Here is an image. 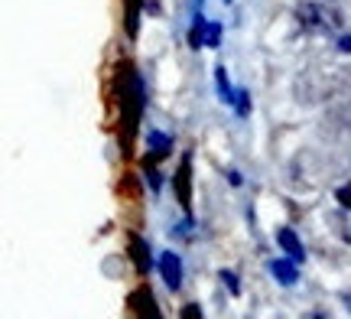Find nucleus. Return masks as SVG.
<instances>
[{
  "label": "nucleus",
  "instance_id": "nucleus-1",
  "mask_svg": "<svg viewBox=\"0 0 351 319\" xmlns=\"http://www.w3.org/2000/svg\"><path fill=\"white\" fill-rule=\"evenodd\" d=\"M117 78H121V91H117V102H121V115H124V130H121V147L124 154H130L134 147V137H137L140 128V115H143V104H147V85L140 72L130 62H124L117 69Z\"/></svg>",
  "mask_w": 351,
  "mask_h": 319
},
{
  "label": "nucleus",
  "instance_id": "nucleus-2",
  "mask_svg": "<svg viewBox=\"0 0 351 319\" xmlns=\"http://www.w3.org/2000/svg\"><path fill=\"white\" fill-rule=\"evenodd\" d=\"M296 23L302 33L309 36H328V33H339L341 29V13L328 3H315V0H302L296 7Z\"/></svg>",
  "mask_w": 351,
  "mask_h": 319
},
{
  "label": "nucleus",
  "instance_id": "nucleus-3",
  "mask_svg": "<svg viewBox=\"0 0 351 319\" xmlns=\"http://www.w3.org/2000/svg\"><path fill=\"white\" fill-rule=\"evenodd\" d=\"M173 189H176V202L182 205V212H192V154H182L179 166L173 173Z\"/></svg>",
  "mask_w": 351,
  "mask_h": 319
},
{
  "label": "nucleus",
  "instance_id": "nucleus-4",
  "mask_svg": "<svg viewBox=\"0 0 351 319\" xmlns=\"http://www.w3.org/2000/svg\"><path fill=\"white\" fill-rule=\"evenodd\" d=\"M127 307L134 309V316H150V319L160 316V309H156V300H153V290L147 287V283H140L137 290L127 296Z\"/></svg>",
  "mask_w": 351,
  "mask_h": 319
},
{
  "label": "nucleus",
  "instance_id": "nucleus-5",
  "mask_svg": "<svg viewBox=\"0 0 351 319\" xmlns=\"http://www.w3.org/2000/svg\"><path fill=\"white\" fill-rule=\"evenodd\" d=\"M160 274H163V281L169 290H182V257L173 255V251H163L160 255Z\"/></svg>",
  "mask_w": 351,
  "mask_h": 319
},
{
  "label": "nucleus",
  "instance_id": "nucleus-6",
  "mask_svg": "<svg viewBox=\"0 0 351 319\" xmlns=\"http://www.w3.org/2000/svg\"><path fill=\"white\" fill-rule=\"evenodd\" d=\"M127 248H130V261H134V268H137L140 277H147L153 268V257H150V244L143 241L140 235H127Z\"/></svg>",
  "mask_w": 351,
  "mask_h": 319
},
{
  "label": "nucleus",
  "instance_id": "nucleus-7",
  "mask_svg": "<svg viewBox=\"0 0 351 319\" xmlns=\"http://www.w3.org/2000/svg\"><path fill=\"white\" fill-rule=\"evenodd\" d=\"M276 244H280V248H283V255L293 257L296 264L306 261V248H302V241L296 238V231L293 228H276Z\"/></svg>",
  "mask_w": 351,
  "mask_h": 319
},
{
  "label": "nucleus",
  "instance_id": "nucleus-8",
  "mask_svg": "<svg viewBox=\"0 0 351 319\" xmlns=\"http://www.w3.org/2000/svg\"><path fill=\"white\" fill-rule=\"evenodd\" d=\"M270 274H274L283 287H293V283L300 281V270H296V261H293V257H276V261H270Z\"/></svg>",
  "mask_w": 351,
  "mask_h": 319
},
{
  "label": "nucleus",
  "instance_id": "nucleus-9",
  "mask_svg": "<svg viewBox=\"0 0 351 319\" xmlns=\"http://www.w3.org/2000/svg\"><path fill=\"white\" fill-rule=\"evenodd\" d=\"M143 7H147V0H124V33H127V39H137Z\"/></svg>",
  "mask_w": 351,
  "mask_h": 319
},
{
  "label": "nucleus",
  "instance_id": "nucleus-10",
  "mask_svg": "<svg viewBox=\"0 0 351 319\" xmlns=\"http://www.w3.org/2000/svg\"><path fill=\"white\" fill-rule=\"evenodd\" d=\"M147 147H150L153 160H166L173 154V137L163 134V130H147Z\"/></svg>",
  "mask_w": 351,
  "mask_h": 319
},
{
  "label": "nucleus",
  "instance_id": "nucleus-11",
  "mask_svg": "<svg viewBox=\"0 0 351 319\" xmlns=\"http://www.w3.org/2000/svg\"><path fill=\"white\" fill-rule=\"evenodd\" d=\"M328 222H332L335 235H339L341 241L351 248V209H348V205H341L339 212H332V215H328Z\"/></svg>",
  "mask_w": 351,
  "mask_h": 319
},
{
  "label": "nucleus",
  "instance_id": "nucleus-12",
  "mask_svg": "<svg viewBox=\"0 0 351 319\" xmlns=\"http://www.w3.org/2000/svg\"><path fill=\"white\" fill-rule=\"evenodd\" d=\"M205 29H208V20H205L202 13H195V23H192V29H189V46H192V49L205 46Z\"/></svg>",
  "mask_w": 351,
  "mask_h": 319
},
{
  "label": "nucleus",
  "instance_id": "nucleus-13",
  "mask_svg": "<svg viewBox=\"0 0 351 319\" xmlns=\"http://www.w3.org/2000/svg\"><path fill=\"white\" fill-rule=\"evenodd\" d=\"M215 82H218V95H221V102H225V104H234V95H238V91L228 85L225 65H218V69H215Z\"/></svg>",
  "mask_w": 351,
  "mask_h": 319
},
{
  "label": "nucleus",
  "instance_id": "nucleus-14",
  "mask_svg": "<svg viewBox=\"0 0 351 319\" xmlns=\"http://www.w3.org/2000/svg\"><path fill=\"white\" fill-rule=\"evenodd\" d=\"M234 108H238V115H241V117L251 115V95H247L244 88H238V95H234Z\"/></svg>",
  "mask_w": 351,
  "mask_h": 319
},
{
  "label": "nucleus",
  "instance_id": "nucleus-15",
  "mask_svg": "<svg viewBox=\"0 0 351 319\" xmlns=\"http://www.w3.org/2000/svg\"><path fill=\"white\" fill-rule=\"evenodd\" d=\"M218 43H221V23H208V29H205V46L218 49Z\"/></svg>",
  "mask_w": 351,
  "mask_h": 319
},
{
  "label": "nucleus",
  "instance_id": "nucleus-16",
  "mask_svg": "<svg viewBox=\"0 0 351 319\" xmlns=\"http://www.w3.org/2000/svg\"><path fill=\"white\" fill-rule=\"evenodd\" d=\"M218 277H221V283H228V290H231V294H234V296L241 294V283H238V277H234L231 270H221Z\"/></svg>",
  "mask_w": 351,
  "mask_h": 319
},
{
  "label": "nucleus",
  "instance_id": "nucleus-17",
  "mask_svg": "<svg viewBox=\"0 0 351 319\" xmlns=\"http://www.w3.org/2000/svg\"><path fill=\"white\" fill-rule=\"evenodd\" d=\"M335 199H339L341 205H348V209H351V182H345V186H339V189H335Z\"/></svg>",
  "mask_w": 351,
  "mask_h": 319
},
{
  "label": "nucleus",
  "instance_id": "nucleus-18",
  "mask_svg": "<svg viewBox=\"0 0 351 319\" xmlns=\"http://www.w3.org/2000/svg\"><path fill=\"white\" fill-rule=\"evenodd\" d=\"M195 316H202L199 307H186V309H182V319H195Z\"/></svg>",
  "mask_w": 351,
  "mask_h": 319
},
{
  "label": "nucleus",
  "instance_id": "nucleus-19",
  "mask_svg": "<svg viewBox=\"0 0 351 319\" xmlns=\"http://www.w3.org/2000/svg\"><path fill=\"white\" fill-rule=\"evenodd\" d=\"M228 182H231V186H241V173H238V169H228Z\"/></svg>",
  "mask_w": 351,
  "mask_h": 319
},
{
  "label": "nucleus",
  "instance_id": "nucleus-20",
  "mask_svg": "<svg viewBox=\"0 0 351 319\" xmlns=\"http://www.w3.org/2000/svg\"><path fill=\"white\" fill-rule=\"evenodd\" d=\"M339 52H351V36H341L339 39Z\"/></svg>",
  "mask_w": 351,
  "mask_h": 319
},
{
  "label": "nucleus",
  "instance_id": "nucleus-21",
  "mask_svg": "<svg viewBox=\"0 0 351 319\" xmlns=\"http://www.w3.org/2000/svg\"><path fill=\"white\" fill-rule=\"evenodd\" d=\"M147 176H150V186H153V189H160V173H156V169H150Z\"/></svg>",
  "mask_w": 351,
  "mask_h": 319
},
{
  "label": "nucleus",
  "instance_id": "nucleus-22",
  "mask_svg": "<svg viewBox=\"0 0 351 319\" xmlns=\"http://www.w3.org/2000/svg\"><path fill=\"white\" fill-rule=\"evenodd\" d=\"M345 303H348V309H351V294H345Z\"/></svg>",
  "mask_w": 351,
  "mask_h": 319
}]
</instances>
